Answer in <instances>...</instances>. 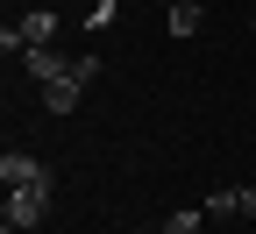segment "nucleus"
<instances>
[{
  "mask_svg": "<svg viewBox=\"0 0 256 234\" xmlns=\"http://www.w3.org/2000/svg\"><path fill=\"white\" fill-rule=\"evenodd\" d=\"M0 178H8V192H50V171H43L36 156H22V149L0 156Z\"/></svg>",
  "mask_w": 256,
  "mask_h": 234,
  "instance_id": "obj_1",
  "label": "nucleus"
},
{
  "mask_svg": "<svg viewBox=\"0 0 256 234\" xmlns=\"http://www.w3.org/2000/svg\"><path fill=\"white\" fill-rule=\"evenodd\" d=\"M43 213H50V192H8V227H22V234H28Z\"/></svg>",
  "mask_w": 256,
  "mask_h": 234,
  "instance_id": "obj_2",
  "label": "nucleus"
},
{
  "mask_svg": "<svg viewBox=\"0 0 256 234\" xmlns=\"http://www.w3.org/2000/svg\"><path fill=\"white\" fill-rule=\"evenodd\" d=\"M22 64H28V78H43V85H57V78H72V57H57V50H28Z\"/></svg>",
  "mask_w": 256,
  "mask_h": 234,
  "instance_id": "obj_3",
  "label": "nucleus"
},
{
  "mask_svg": "<svg viewBox=\"0 0 256 234\" xmlns=\"http://www.w3.org/2000/svg\"><path fill=\"white\" fill-rule=\"evenodd\" d=\"M200 21H206V14H200V7H192V0H178V7L164 14V28H171V36H178V43H185V36H200Z\"/></svg>",
  "mask_w": 256,
  "mask_h": 234,
  "instance_id": "obj_4",
  "label": "nucleus"
},
{
  "mask_svg": "<svg viewBox=\"0 0 256 234\" xmlns=\"http://www.w3.org/2000/svg\"><path fill=\"white\" fill-rule=\"evenodd\" d=\"M78 92H86L78 78H57V85H43V107H50V114H72V107H78Z\"/></svg>",
  "mask_w": 256,
  "mask_h": 234,
  "instance_id": "obj_5",
  "label": "nucleus"
},
{
  "mask_svg": "<svg viewBox=\"0 0 256 234\" xmlns=\"http://www.w3.org/2000/svg\"><path fill=\"white\" fill-rule=\"evenodd\" d=\"M164 234H206V213H171Z\"/></svg>",
  "mask_w": 256,
  "mask_h": 234,
  "instance_id": "obj_6",
  "label": "nucleus"
},
{
  "mask_svg": "<svg viewBox=\"0 0 256 234\" xmlns=\"http://www.w3.org/2000/svg\"><path fill=\"white\" fill-rule=\"evenodd\" d=\"M114 7H121V0H92V14H86V21H92V28H107V21H114Z\"/></svg>",
  "mask_w": 256,
  "mask_h": 234,
  "instance_id": "obj_7",
  "label": "nucleus"
},
{
  "mask_svg": "<svg viewBox=\"0 0 256 234\" xmlns=\"http://www.w3.org/2000/svg\"><path fill=\"white\" fill-rule=\"evenodd\" d=\"M235 213H249V220H256V185H242V192H235Z\"/></svg>",
  "mask_w": 256,
  "mask_h": 234,
  "instance_id": "obj_8",
  "label": "nucleus"
},
{
  "mask_svg": "<svg viewBox=\"0 0 256 234\" xmlns=\"http://www.w3.org/2000/svg\"><path fill=\"white\" fill-rule=\"evenodd\" d=\"M136 234H164V227H136Z\"/></svg>",
  "mask_w": 256,
  "mask_h": 234,
  "instance_id": "obj_9",
  "label": "nucleus"
},
{
  "mask_svg": "<svg viewBox=\"0 0 256 234\" xmlns=\"http://www.w3.org/2000/svg\"><path fill=\"white\" fill-rule=\"evenodd\" d=\"M0 234H22V227H0Z\"/></svg>",
  "mask_w": 256,
  "mask_h": 234,
  "instance_id": "obj_10",
  "label": "nucleus"
},
{
  "mask_svg": "<svg viewBox=\"0 0 256 234\" xmlns=\"http://www.w3.org/2000/svg\"><path fill=\"white\" fill-rule=\"evenodd\" d=\"M164 7H178V0H164Z\"/></svg>",
  "mask_w": 256,
  "mask_h": 234,
  "instance_id": "obj_11",
  "label": "nucleus"
},
{
  "mask_svg": "<svg viewBox=\"0 0 256 234\" xmlns=\"http://www.w3.org/2000/svg\"><path fill=\"white\" fill-rule=\"evenodd\" d=\"M249 28H256V14H249Z\"/></svg>",
  "mask_w": 256,
  "mask_h": 234,
  "instance_id": "obj_12",
  "label": "nucleus"
}]
</instances>
